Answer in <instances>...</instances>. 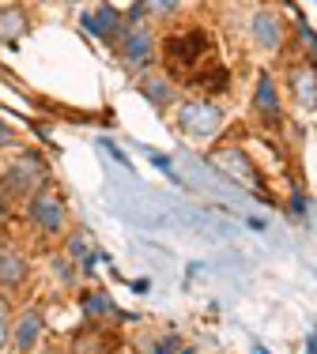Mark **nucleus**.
Masks as SVG:
<instances>
[{"label": "nucleus", "mask_w": 317, "mask_h": 354, "mask_svg": "<svg viewBox=\"0 0 317 354\" xmlns=\"http://www.w3.org/2000/svg\"><path fill=\"white\" fill-rule=\"evenodd\" d=\"M49 181V166L38 155H19L4 174H0V189L15 200H35Z\"/></svg>", "instance_id": "nucleus-1"}, {"label": "nucleus", "mask_w": 317, "mask_h": 354, "mask_svg": "<svg viewBox=\"0 0 317 354\" xmlns=\"http://www.w3.org/2000/svg\"><path fill=\"white\" fill-rule=\"evenodd\" d=\"M178 129L189 132L197 140H212L219 136L223 129V109L212 102V98H189V102H178Z\"/></svg>", "instance_id": "nucleus-2"}, {"label": "nucleus", "mask_w": 317, "mask_h": 354, "mask_svg": "<svg viewBox=\"0 0 317 354\" xmlns=\"http://www.w3.org/2000/svg\"><path fill=\"white\" fill-rule=\"evenodd\" d=\"M208 162L215 166L219 174H227L230 181L246 185V189H261V170L253 166V158L246 155V147H238V143H223V147H212L208 151Z\"/></svg>", "instance_id": "nucleus-3"}, {"label": "nucleus", "mask_w": 317, "mask_h": 354, "mask_svg": "<svg viewBox=\"0 0 317 354\" xmlns=\"http://www.w3.org/2000/svg\"><path fill=\"white\" fill-rule=\"evenodd\" d=\"M27 223L35 226V230L49 234V238H57V234L64 230V223H69L64 196L57 189H42L35 200H27Z\"/></svg>", "instance_id": "nucleus-4"}, {"label": "nucleus", "mask_w": 317, "mask_h": 354, "mask_svg": "<svg viewBox=\"0 0 317 354\" xmlns=\"http://www.w3.org/2000/svg\"><path fill=\"white\" fill-rule=\"evenodd\" d=\"M166 53V64H170L174 72H185L193 68L197 61H212V38L204 35V30H189V35H170L163 46Z\"/></svg>", "instance_id": "nucleus-5"}, {"label": "nucleus", "mask_w": 317, "mask_h": 354, "mask_svg": "<svg viewBox=\"0 0 317 354\" xmlns=\"http://www.w3.org/2000/svg\"><path fill=\"white\" fill-rule=\"evenodd\" d=\"M30 279V260L15 241H0V290L15 294Z\"/></svg>", "instance_id": "nucleus-6"}, {"label": "nucleus", "mask_w": 317, "mask_h": 354, "mask_svg": "<svg viewBox=\"0 0 317 354\" xmlns=\"http://www.w3.org/2000/svg\"><path fill=\"white\" fill-rule=\"evenodd\" d=\"M118 53H121V61H125V64H132V68L147 64V61H152V53H155V38H152V30H144V27H129V30H121Z\"/></svg>", "instance_id": "nucleus-7"}, {"label": "nucleus", "mask_w": 317, "mask_h": 354, "mask_svg": "<svg viewBox=\"0 0 317 354\" xmlns=\"http://www.w3.org/2000/svg\"><path fill=\"white\" fill-rule=\"evenodd\" d=\"M287 91L291 98H295L298 109H317V72L310 68V64H295V68H287Z\"/></svg>", "instance_id": "nucleus-8"}, {"label": "nucleus", "mask_w": 317, "mask_h": 354, "mask_svg": "<svg viewBox=\"0 0 317 354\" xmlns=\"http://www.w3.org/2000/svg\"><path fill=\"white\" fill-rule=\"evenodd\" d=\"M253 109L264 124H280L283 117V102H280V91H276V80L269 72L257 75V91H253Z\"/></svg>", "instance_id": "nucleus-9"}, {"label": "nucleus", "mask_w": 317, "mask_h": 354, "mask_svg": "<svg viewBox=\"0 0 317 354\" xmlns=\"http://www.w3.org/2000/svg\"><path fill=\"white\" fill-rule=\"evenodd\" d=\"M249 35H253V46L257 49H269V53H276L283 46V23L276 12H269V8H261V12L253 15V23H249Z\"/></svg>", "instance_id": "nucleus-10"}, {"label": "nucleus", "mask_w": 317, "mask_h": 354, "mask_svg": "<svg viewBox=\"0 0 317 354\" xmlns=\"http://www.w3.org/2000/svg\"><path fill=\"white\" fill-rule=\"evenodd\" d=\"M38 335H42V313L38 309H23V313L12 320V347H15V354H30L38 347Z\"/></svg>", "instance_id": "nucleus-11"}, {"label": "nucleus", "mask_w": 317, "mask_h": 354, "mask_svg": "<svg viewBox=\"0 0 317 354\" xmlns=\"http://www.w3.org/2000/svg\"><path fill=\"white\" fill-rule=\"evenodd\" d=\"M30 30V15L23 4H0V46H15Z\"/></svg>", "instance_id": "nucleus-12"}, {"label": "nucleus", "mask_w": 317, "mask_h": 354, "mask_svg": "<svg viewBox=\"0 0 317 354\" xmlns=\"http://www.w3.org/2000/svg\"><path fill=\"white\" fill-rule=\"evenodd\" d=\"M140 95L147 98L152 106H170L174 98H178V87H174V80L170 75H163V72H147L144 80H140Z\"/></svg>", "instance_id": "nucleus-13"}, {"label": "nucleus", "mask_w": 317, "mask_h": 354, "mask_svg": "<svg viewBox=\"0 0 317 354\" xmlns=\"http://www.w3.org/2000/svg\"><path fill=\"white\" fill-rule=\"evenodd\" d=\"M110 351H114V339L91 320L87 328H80V332L72 335V351L69 354H110Z\"/></svg>", "instance_id": "nucleus-14"}, {"label": "nucleus", "mask_w": 317, "mask_h": 354, "mask_svg": "<svg viewBox=\"0 0 317 354\" xmlns=\"http://www.w3.org/2000/svg\"><path fill=\"white\" fill-rule=\"evenodd\" d=\"M83 30H91L98 38H114L121 30V12L118 8H98L95 15H83Z\"/></svg>", "instance_id": "nucleus-15"}, {"label": "nucleus", "mask_w": 317, "mask_h": 354, "mask_svg": "<svg viewBox=\"0 0 317 354\" xmlns=\"http://www.w3.org/2000/svg\"><path fill=\"white\" fill-rule=\"evenodd\" d=\"M64 252H69V257L76 260L80 268H91V260H95V249H91V234H87V230H72L69 238H64Z\"/></svg>", "instance_id": "nucleus-16"}, {"label": "nucleus", "mask_w": 317, "mask_h": 354, "mask_svg": "<svg viewBox=\"0 0 317 354\" xmlns=\"http://www.w3.org/2000/svg\"><path fill=\"white\" fill-rule=\"evenodd\" d=\"M298 38H302V46H306V64L317 72V35L306 27V19H298Z\"/></svg>", "instance_id": "nucleus-17"}, {"label": "nucleus", "mask_w": 317, "mask_h": 354, "mask_svg": "<svg viewBox=\"0 0 317 354\" xmlns=\"http://www.w3.org/2000/svg\"><path fill=\"white\" fill-rule=\"evenodd\" d=\"M144 8L155 15V19H170V15H178L181 0H144Z\"/></svg>", "instance_id": "nucleus-18"}, {"label": "nucleus", "mask_w": 317, "mask_h": 354, "mask_svg": "<svg viewBox=\"0 0 317 354\" xmlns=\"http://www.w3.org/2000/svg\"><path fill=\"white\" fill-rule=\"evenodd\" d=\"M8 343H12V317H8L4 309H0V351H4Z\"/></svg>", "instance_id": "nucleus-19"}, {"label": "nucleus", "mask_w": 317, "mask_h": 354, "mask_svg": "<svg viewBox=\"0 0 317 354\" xmlns=\"http://www.w3.org/2000/svg\"><path fill=\"white\" fill-rule=\"evenodd\" d=\"M61 4H76V0H61Z\"/></svg>", "instance_id": "nucleus-20"}]
</instances>
